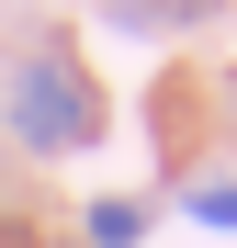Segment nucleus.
<instances>
[{
    "label": "nucleus",
    "instance_id": "1",
    "mask_svg": "<svg viewBox=\"0 0 237 248\" xmlns=\"http://www.w3.org/2000/svg\"><path fill=\"white\" fill-rule=\"evenodd\" d=\"M0 124L34 147V158H79L102 136V91L68 68V46H34L23 68H12V102H0Z\"/></svg>",
    "mask_w": 237,
    "mask_h": 248
},
{
    "label": "nucleus",
    "instance_id": "2",
    "mask_svg": "<svg viewBox=\"0 0 237 248\" xmlns=\"http://www.w3.org/2000/svg\"><path fill=\"white\" fill-rule=\"evenodd\" d=\"M102 12L125 23V34H192V23L215 12V0H102Z\"/></svg>",
    "mask_w": 237,
    "mask_h": 248
},
{
    "label": "nucleus",
    "instance_id": "3",
    "mask_svg": "<svg viewBox=\"0 0 237 248\" xmlns=\"http://www.w3.org/2000/svg\"><path fill=\"white\" fill-rule=\"evenodd\" d=\"M79 237H91V248H136V237H147V203H125V192H102L91 215H79Z\"/></svg>",
    "mask_w": 237,
    "mask_h": 248
},
{
    "label": "nucleus",
    "instance_id": "4",
    "mask_svg": "<svg viewBox=\"0 0 237 248\" xmlns=\"http://www.w3.org/2000/svg\"><path fill=\"white\" fill-rule=\"evenodd\" d=\"M192 215H204V226H237V181H204V192H192Z\"/></svg>",
    "mask_w": 237,
    "mask_h": 248
}]
</instances>
